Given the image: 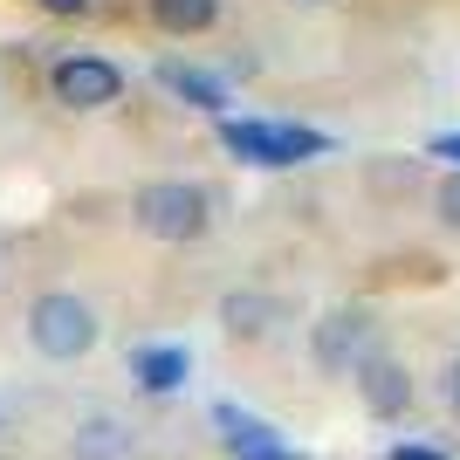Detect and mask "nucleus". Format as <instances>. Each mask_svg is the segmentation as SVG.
I'll use <instances>...</instances> for the list:
<instances>
[{"mask_svg": "<svg viewBox=\"0 0 460 460\" xmlns=\"http://www.w3.org/2000/svg\"><path fill=\"white\" fill-rule=\"evenodd\" d=\"M220 145H227L241 165H261V172H288V165H309V158L330 152L323 131L282 124V117H220Z\"/></svg>", "mask_w": 460, "mask_h": 460, "instance_id": "obj_1", "label": "nucleus"}, {"mask_svg": "<svg viewBox=\"0 0 460 460\" xmlns=\"http://www.w3.org/2000/svg\"><path fill=\"white\" fill-rule=\"evenodd\" d=\"M96 337H103V323H96V309L83 303L76 288H41L35 303H28V344H35V358H49V365L90 358Z\"/></svg>", "mask_w": 460, "mask_h": 460, "instance_id": "obj_2", "label": "nucleus"}, {"mask_svg": "<svg viewBox=\"0 0 460 460\" xmlns=\"http://www.w3.org/2000/svg\"><path fill=\"white\" fill-rule=\"evenodd\" d=\"M131 220L152 241H199L213 220V199L192 179H145V186L131 192Z\"/></svg>", "mask_w": 460, "mask_h": 460, "instance_id": "obj_3", "label": "nucleus"}, {"mask_svg": "<svg viewBox=\"0 0 460 460\" xmlns=\"http://www.w3.org/2000/svg\"><path fill=\"white\" fill-rule=\"evenodd\" d=\"M371 350H378V323H371V309H358V303L323 309V323L309 330V358H316V371H330V378H350Z\"/></svg>", "mask_w": 460, "mask_h": 460, "instance_id": "obj_4", "label": "nucleus"}, {"mask_svg": "<svg viewBox=\"0 0 460 460\" xmlns=\"http://www.w3.org/2000/svg\"><path fill=\"white\" fill-rule=\"evenodd\" d=\"M49 96H56L62 111H103V103L124 96V69H117L111 56L76 49V56H62L56 69H49Z\"/></svg>", "mask_w": 460, "mask_h": 460, "instance_id": "obj_5", "label": "nucleus"}, {"mask_svg": "<svg viewBox=\"0 0 460 460\" xmlns=\"http://www.w3.org/2000/svg\"><path fill=\"white\" fill-rule=\"evenodd\" d=\"M350 378H358V399H365L371 420H405V405H412V371H405L399 358L371 350V358L350 371Z\"/></svg>", "mask_w": 460, "mask_h": 460, "instance_id": "obj_6", "label": "nucleus"}, {"mask_svg": "<svg viewBox=\"0 0 460 460\" xmlns=\"http://www.w3.org/2000/svg\"><path fill=\"white\" fill-rule=\"evenodd\" d=\"M186 378H192V350L186 344H137L131 350V385L137 392L172 399V392H186Z\"/></svg>", "mask_w": 460, "mask_h": 460, "instance_id": "obj_7", "label": "nucleus"}, {"mask_svg": "<svg viewBox=\"0 0 460 460\" xmlns=\"http://www.w3.org/2000/svg\"><path fill=\"white\" fill-rule=\"evenodd\" d=\"M158 76V90L165 96H179V103H186V111H207V117H227V83L213 76V69H199V62H158L152 69Z\"/></svg>", "mask_w": 460, "mask_h": 460, "instance_id": "obj_8", "label": "nucleus"}, {"mask_svg": "<svg viewBox=\"0 0 460 460\" xmlns=\"http://www.w3.org/2000/svg\"><path fill=\"white\" fill-rule=\"evenodd\" d=\"M213 433H220V447H227L234 460H248V454H269V447H282V433H275L261 412H248V405H234V399H213Z\"/></svg>", "mask_w": 460, "mask_h": 460, "instance_id": "obj_9", "label": "nucleus"}, {"mask_svg": "<svg viewBox=\"0 0 460 460\" xmlns=\"http://www.w3.org/2000/svg\"><path fill=\"white\" fill-rule=\"evenodd\" d=\"M69 460H131V426L117 412H90L69 440Z\"/></svg>", "mask_w": 460, "mask_h": 460, "instance_id": "obj_10", "label": "nucleus"}, {"mask_svg": "<svg viewBox=\"0 0 460 460\" xmlns=\"http://www.w3.org/2000/svg\"><path fill=\"white\" fill-rule=\"evenodd\" d=\"M152 21L165 35H207L213 21H220V0H145Z\"/></svg>", "mask_w": 460, "mask_h": 460, "instance_id": "obj_11", "label": "nucleus"}, {"mask_svg": "<svg viewBox=\"0 0 460 460\" xmlns=\"http://www.w3.org/2000/svg\"><path fill=\"white\" fill-rule=\"evenodd\" d=\"M220 323H227L234 337H261V330L275 323V303L269 296H220Z\"/></svg>", "mask_w": 460, "mask_h": 460, "instance_id": "obj_12", "label": "nucleus"}, {"mask_svg": "<svg viewBox=\"0 0 460 460\" xmlns=\"http://www.w3.org/2000/svg\"><path fill=\"white\" fill-rule=\"evenodd\" d=\"M433 207H440V220H447V227H460V172H447V179H440Z\"/></svg>", "mask_w": 460, "mask_h": 460, "instance_id": "obj_13", "label": "nucleus"}, {"mask_svg": "<svg viewBox=\"0 0 460 460\" xmlns=\"http://www.w3.org/2000/svg\"><path fill=\"white\" fill-rule=\"evenodd\" d=\"M426 158H447V165L460 172V131H433L426 137Z\"/></svg>", "mask_w": 460, "mask_h": 460, "instance_id": "obj_14", "label": "nucleus"}, {"mask_svg": "<svg viewBox=\"0 0 460 460\" xmlns=\"http://www.w3.org/2000/svg\"><path fill=\"white\" fill-rule=\"evenodd\" d=\"M385 460H454V454H440V447H420V440H399Z\"/></svg>", "mask_w": 460, "mask_h": 460, "instance_id": "obj_15", "label": "nucleus"}, {"mask_svg": "<svg viewBox=\"0 0 460 460\" xmlns=\"http://www.w3.org/2000/svg\"><path fill=\"white\" fill-rule=\"evenodd\" d=\"M440 392H447V405L460 412V358H447V371H440Z\"/></svg>", "mask_w": 460, "mask_h": 460, "instance_id": "obj_16", "label": "nucleus"}, {"mask_svg": "<svg viewBox=\"0 0 460 460\" xmlns=\"http://www.w3.org/2000/svg\"><path fill=\"white\" fill-rule=\"evenodd\" d=\"M35 7H41V14H90L96 0H35Z\"/></svg>", "mask_w": 460, "mask_h": 460, "instance_id": "obj_17", "label": "nucleus"}, {"mask_svg": "<svg viewBox=\"0 0 460 460\" xmlns=\"http://www.w3.org/2000/svg\"><path fill=\"white\" fill-rule=\"evenodd\" d=\"M248 460H303V454H296V447L282 440V447H269V454H248Z\"/></svg>", "mask_w": 460, "mask_h": 460, "instance_id": "obj_18", "label": "nucleus"}]
</instances>
